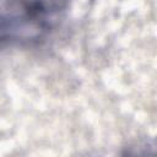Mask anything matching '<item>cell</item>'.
<instances>
[{"label": "cell", "mask_w": 157, "mask_h": 157, "mask_svg": "<svg viewBox=\"0 0 157 157\" xmlns=\"http://www.w3.org/2000/svg\"><path fill=\"white\" fill-rule=\"evenodd\" d=\"M48 26L33 20L22 11L0 10V44L37 39L48 29Z\"/></svg>", "instance_id": "6da1fadb"}]
</instances>
